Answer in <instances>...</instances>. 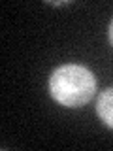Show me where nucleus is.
<instances>
[{"label":"nucleus","instance_id":"obj_1","mask_svg":"<svg viewBox=\"0 0 113 151\" xmlns=\"http://www.w3.org/2000/svg\"><path fill=\"white\" fill-rule=\"evenodd\" d=\"M49 93L60 106L79 108L96 93V79L91 70L79 64H62L51 74Z\"/></svg>","mask_w":113,"mask_h":151},{"label":"nucleus","instance_id":"obj_2","mask_svg":"<svg viewBox=\"0 0 113 151\" xmlns=\"http://www.w3.org/2000/svg\"><path fill=\"white\" fill-rule=\"evenodd\" d=\"M96 113L109 129H113V87L106 89L98 94Z\"/></svg>","mask_w":113,"mask_h":151},{"label":"nucleus","instance_id":"obj_3","mask_svg":"<svg viewBox=\"0 0 113 151\" xmlns=\"http://www.w3.org/2000/svg\"><path fill=\"white\" fill-rule=\"evenodd\" d=\"M107 34H109V42H111V45H113V19H111V23H109V30H107Z\"/></svg>","mask_w":113,"mask_h":151},{"label":"nucleus","instance_id":"obj_4","mask_svg":"<svg viewBox=\"0 0 113 151\" xmlns=\"http://www.w3.org/2000/svg\"><path fill=\"white\" fill-rule=\"evenodd\" d=\"M49 4H53V6H62V4H70V2H66V0H64V2H55V0H53V2H49Z\"/></svg>","mask_w":113,"mask_h":151}]
</instances>
